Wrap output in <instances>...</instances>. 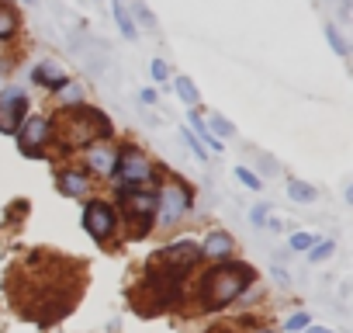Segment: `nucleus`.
I'll return each instance as SVG.
<instances>
[{"label": "nucleus", "instance_id": "4", "mask_svg": "<svg viewBox=\"0 0 353 333\" xmlns=\"http://www.w3.org/2000/svg\"><path fill=\"white\" fill-rule=\"evenodd\" d=\"M25 108H28V97L21 87H11L0 94V132H18Z\"/></svg>", "mask_w": 353, "mask_h": 333}, {"label": "nucleus", "instance_id": "5", "mask_svg": "<svg viewBox=\"0 0 353 333\" xmlns=\"http://www.w3.org/2000/svg\"><path fill=\"white\" fill-rule=\"evenodd\" d=\"M83 226H87V233L94 236V240H108L111 233H114V209L111 205H104V202H90L87 209H83Z\"/></svg>", "mask_w": 353, "mask_h": 333}, {"label": "nucleus", "instance_id": "11", "mask_svg": "<svg viewBox=\"0 0 353 333\" xmlns=\"http://www.w3.org/2000/svg\"><path fill=\"white\" fill-rule=\"evenodd\" d=\"M18 28H21V18H18V11L8 4V0H0V42L14 39V35H18Z\"/></svg>", "mask_w": 353, "mask_h": 333}, {"label": "nucleus", "instance_id": "21", "mask_svg": "<svg viewBox=\"0 0 353 333\" xmlns=\"http://www.w3.org/2000/svg\"><path fill=\"white\" fill-rule=\"evenodd\" d=\"M208 125H212V132H215V135H232V132H236V125H232V122H225V118H219V115H215Z\"/></svg>", "mask_w": 353, "mask_h": 333}, {"label": "nucleus", "instance_id": "14", "mask_svg": "<svg viewBox=\"0 0 353 333\" xmlns=\"http://www.w3.org/2000/svg\"><path fill=\"white\" fill-rule=\"evenodd\" d=\"M114 21H118V28H121V35L125 39H135L139 35V28H135V21H132V15H128V4H125V0H114Z\"/></svg>", "mask_w": 353, "mask_h": 333}, {"label": "nucleus", "instance_id": "17", "mask_svg": "<svg viewBox=\"0 0 353 333\" xmlns=\"http://www.w3.org/2000/svg\"><path fill=\"white\" fill-rule=\"evenodd\" d=\"M325 39H329V46L339 53V56H350V46H346V39L339 35V28H332V25H325Z\"/></svg>", "mask_w": 353, "mask_h": 333}, {"label": "nucleus", "instance_id": "28", "mask_svg": "<svg viewBox=\"0 0 353 333\" xmlns=\"http://www.w3.org/2000/svg\"><path fill=\"white\" fill-rule=\"evenodd\" d=\"M308 333H332V330H322V326H305Z\"/></svg>", "mask_w": 353, "mask_h": 333}, {"label": "nucleus", "instance_id": "1", "mask_svg": "<svg viewBox=\"0 0 353 333\" xmlns=\"http://www.w3.org/2000/svg\"><path fill=\"white\" fill-rule=\"evenodd\" d=\"M253 278H256L253 267L222 260L219 267H212V271L201 278V302H205V309H222V305H229L232 298H239V295L250 288Z\"/></svg>", "mask_w": 353, "mask_h": 333}, {"label": "nucleus", "instance_id": "3", "mask_svg": "<svg viewBox=\"0 0 353 333\" xmlns=\"http://www.w3.org/2000/svg\"><path fill=\"white\" fill-rule=\"evenodd\" d=\"M114 174L125 181V184H145L149 178H152V166H149V160L139 153V149H125L121 156H118V163H114Z\"/></svg>", "mask_w": 353, "mask_h": 333}, {"label": "nucleus", "instance_id": "6", "mask_svg": "<svg viewBox=\"0 0 353 333\" xmlns=\"http://www.w3.org/2000/svg\"><path fill=\"white\" fill-rule=\"evenodd\" d=\"M42 142H49V118L32 115V118L21 125V146H25L32 156H39V146H42Z\"/></svg>", "mask_w": 353, "mask_h": 333}, {"label": "nucleus", "instance_id": "25", "mask_svg": "<svg viewBox=\"0 0 353 333\" xmlns=\"http://www.w3.org/2000/svg\"><path fill=\"white\" fill-rule=\"evenodd\" d=\"M305 326H308V312H298V316L288 319V333H298V330H305Z\"/></svg>", "mask_w": 353, "mask_h": 333}, {"label": "nucleus", "instance_id": "16", "mask_svg": "<svg viewBox=\"0 0 353 333\" xmlns=\"http://www.w3.org/2000/svg\"><path fill=\"white\" fill-rule=\"evenodd\" d=\"M288 195L294 198V202H315V188L312 184H305V181H288Z\"/></svg>", "mask_w": 353, "mask_h": 333}, {"label": "nucleus", "instance_id": "12", "mask_svg": "<svg viewBox=\"0 0 353 333\" xmlns=\"http://www.w3.org/2000/svg\"><path fill=\"white\" fill-rule=\"evenodd\" d=\"M114 163H118V156H114L108 146L90 149V171H94V174H114Z\"/></svg>", "mask_w": 353, "mask_h": 333}, {"label": "nucleus", "instance_id": "26", "mask_svg": "<svg viewBox=\"0 0 353 333\" xmlns=\"http://www.w3.org/2000/svg\"><path fill=\"white\" fill-rule=\"evenodd\" d=\"M312 247V236L308 233H294L291 236V250H308Z\"/></svg>", "mask_w": 353, "mask_h": 333}, {"label": "nucleus", "instance_id": "18", "mask_svg": "<svg viewBox=\"0 0 353 333\" xmlns=\"http://www.w3.org/2000/svg\"><path fill=\"white\" fill-rule=\"evenodd\" d=\"M191 125H194V129H198V135H201V139H205V142H208V146H212V149H215V153H222V149H225V146H222V142H219V139H215V135H208V129H205V122H201V118H198V115H191Z\"/></svg>", "mask_w": 353, "mask_h": 333}, {"label": "nucleus", "instance_id": "27", "mask_svg": "<svg viewBox=\"0 0 353 333\" xmlns=\"http://www.w3.org/2000/svg\"><path fill=\"white\" fill-rule=\"evenodd\" d=\"M132 8H135V11H139V18H142V21H145V25H149V28H152V25H156V21H152V15H149V11H145V8H142V4H132Z\"/></svg>", "mask_w": 353, "mask_h": 333}, {"label": "nucleus", "instance_id": "29", "mask_svg": "<svg viewBox=\"0 0 353 333\" xmlns=\"http://www.w3.org/2000/svg\"><path fill=\"white\" fill-rule=\"evenodd\" d=\"M25 4H35V0H25Z\"/></svg>", "mask_w": 353, "mask_h": 333}, {"label": "nucleus", "instance_id": "19", "mask_svg": "<svg viewBox=\"0 0 353 333\" xmlns=\"http://www.w3.org/2000/svg\"><path fill=\"white\" fill-rule=\"evenodd\" d=\"M332 250H336V243H332V240H325V243H315V247H312V254H308V260H312V264H319V260H325Z\"/></svg>", "mask_w": 353, "mask_h": 333}, {"label": "nucleus", "instance_id": "10", "mask_svg": "<svg viewBox=\"0 0 353 333\" xmlns=\"http://www.w3.org/2000/svg\"><path fill=\"white\" fill-rule=\"evenodd\" d=\"M232 250H236V243H232V236H229V233H212V236L205 240V247H201V257L229 260V257H232Z\"/></svg>", "mask_w": 353, "mask_h": 333}, {"label": "nucleus", "instance_id": "8", "mask_svg": "<svg viewBox=\"0 0 353 333\" xmlns=\"http://www.w3.org/2000/svg\"><path fill=\"white\" fill-rule=\"evenodd\" d=\"M198 257H201V247H194V243H188V240L159 250V264H176V267H191Z\"/></svg>", "mask_w": 353, "mask_h": 333}, {"label": "nucleus", "instance_id": "15", "mask_svg": "<svg viewBox=\"0 0 353 333\" xmlns=\"http://www.w3.org/2000/svg\"><path fill=\"white\" fill-rule=\"evenodd\" d=\"M173 87H176V97H181L184 104H198V101H201L198 87H194V84H191L188 77H176V84H173Z\"/></svg>", "mask_w": 353, "mask_h": 333}, {"label": "nucleus", "instance_id": "22", "mask_svg": "<svg viewBox=\"0 0 353 333\" xmlns=\"http://www.w3.org/2000/svg\"><path fill=\"white\" fill-rule=\"evenodd\" d=\"M236 178H239V181H243L246 188H253V191L260 188V178H256V174L250 171V166H239V171H236Z\"/></svg>", "mask_w": 353, "mask_h": 333}, {"label": "nucleus", "instance_id": "23", "mask_svg": "<svg viewBox=\"0 0 353 333\" xmlns=\"http://www.w3.org/2000/svg\"><path fill=\"white\" fill-rule=\"evenodd\" d=\"M184 139H188V146L194 149V156H201V160H208V149L201 146V139H198V135H191V132L184 129Z\"/></svg>", "mask_w": 353, "mask_h": 333}, {"label": "nucleus", "instance_id": "2", "mask_svg": "<svg viewBox=\"0 0 353 333\" xmlns=\"http://www.w3.org/2000/svg\"><path fill=\"white\" fill-rule=\"evenodd\" d=\"M191 209V195L181 188V184H166L159 195H156V216H159V229L181 222Z\"/></svg>", "mask_w": 353, "mask_h": 333}, {"label": "nucleus", "instance_id": "7", "mask_svg": "<svg viewBox=\"0 0 353 333\" xmlns=\"http://www.w3.org/2000/svg\"><path fill=\"white\" fill-rule=\"evenodd\" d=\"M125 209H128V216H139L142 222H152V216H156V195L135 191V188L128 184V191H125Z\"/></svg>", "mask_w": 353, "mask_h": 333}, {"label": "nucleus", "instance_id": "9", "mask_svg": "<svg viewBox=\"0 0 353 333\" xmlns=\"http://www.w3.org/2000/svg\"><path fill=\"white\" fill-rule=\"evenodd\" d=\"M32 80H35V84H42V87H49V91H59L63 84H70V77H66L56 63H49V59H46V63H39V66L32 70Z\"/></svg>", "mask_w": 353, "mask_h": 333}, {"label": "nucleus", "instance_id": "13", "mask_svg": "<svg viewBox=\"0 0 353 333\" xmlns=\"http://www.w3.org/2000/svg\"><path fill=\"white\" fill-rule=\"evenodd\" d=\"M59 188L77 198V195H87V191H90V181H87L80 171H63V174H59Z\"/></svg>", "mask_w": 353, "mask_h": 333}, {"label": "nucleus", "instance_id": "24", "mask_svg": "<svg viewBox=\"0 0 353 333\" xmlns=\"http://www.w3.org/2000/svg\"><path fill=\"white\" fill-rule=\"evenodd\" d=\"M149 73H152V77H156V80H159V84H163V80H166V77H170V66H166V63H163V59H152V66H149Z\"/></svg>", "mask_w": 353, "mask_h": 333}, {"label": "nucleus", "instance_id": "20", "mask_svg": "<svg viewBox=\"0 0 353 333\" xmlns=\"http://www.w3.org/2000/svg\"><path fill=\"white\" fill-rule=\"evenodd\" d=\"M56 94H63V101H66V104H80V97H83V91H80V87H73V84H63Z\"/></svg>", "mask_w": 353, "mask_h": 333}]
</instances>
